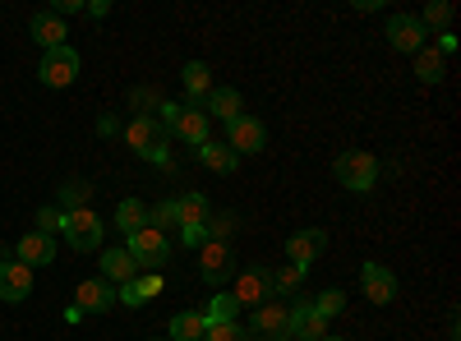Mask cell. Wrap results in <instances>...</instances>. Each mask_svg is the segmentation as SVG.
<instances>
[{"label":"cell","instance_id":"d590c367","mask_svg":"<svg viewBox=\"0 0 461 341\" xmlns=\"http://www.w3.org/2000/svg\"><path fill=\"white\" fill-rule=\"evenodd\" d=\"M134 286H139V295H143V305H152V300L162 295V286H167V282H162V273H139V277H134Z\"/></svg>","mask_w":461,"mask_h":341},{"label":"cell","instance_id":"f546056e","mask_svg":"<svg viewBox=\"0 0 461 341\" xmlns=\"http://www.w3.org/2000/svg\"><path fill=\"white\" fill-rule=\"evenodd\" d=\"M240 305H236V295H212V305L203 310V323H236Z\"/></svg>","mask_w":461,"mask_h":341},{"label":"cell","instance_id":"4316f807","mask_svg":"<svg viewBox=\"0 0 461 341\" xmlns=\"http://www.w3.org/2000/svg\"><path fill=\"white\" fill-rule=\"evenodd\" d=\"M88 199H93L88 180H65L60 184V212H79V208H88Z\"/></svg>","mask_w":461,"mask_h":341},{"label":"cell","instance_id":"4dcf8cb0","mask_svg":"<svg viewBox=\"0 0 461 341\" xmlns=\"http://www.w3.org/2000/svg\"><path fill=\"white\" fill-rule=\"evenodd\" d=\"M304 286V268H295V263H282V268L273 273V295H291Z\"/></svg>","mask_w":461,"mask_h":341},{"label":"cell","instance_id":"e0dca14e","mask_svg":"<svg viewBox=\"0 0 461 341\" xmlns=\"http://www.w3.org/2000/svg\"><path fill=\"white\" fill-rule=\"evenodd\" d=\"M360 277H365V295L374 300V305H393L397 300V277L383 268V263H365Z\"/></svg>","mask_w":461,"mask_h":341},{"label":"cell","instance_id":"ac0fdd59","mask_svg":"<svg viewBox=\"0 0 461 341\" xmlns=\"http://www.w3.org/2000/svg\"><path fill=\"white\" fill-rule=\"evenodd\" d=\"M28 32L42 42V51H51V47H65V37H69V28H65V19L56 14V10H37L32 14V23H28Z\"/></svg>","mask_w":461,"mask_h":341},{"label":"cell","instance_id":"b9f144b4","mask_svg":"<svg viewBox=\"0 0 461 341\" xmlns=\"http://www.w3.org/2000/svg\"><path fill=\"white\" fill-rule=\"evenodd\" d=\"M323 341H346V337H323Z\"/></svg>","mask_w":461,"mask_h":341},{"label":"cell","instance_id":"7bdbcfd3","mask_svg":"<svg viewBox=\"0 0 461 341\" xmlns=\"http://www.w3.org/2000/svg\"><path fill=\"white\" fill-rule=\"evenodd\" d=\"M152 341H162V337H152Z\"/></svg>","mask_w":461,"mask_h":341},{"label":"cell","instance_id":"83f0119b","mask_svg":"<svg viewBox=\"0 0 461 341\" xmlns=\"http://www.w3.org/2000/svg\"><path fill=\"white\" fill-rule=\"evenodd\" d=\"M171 337H176V341H199V337H203V314H199V310H180V314L171 319Z\"/></svg>","mask_w":461,"mask_h":341},{"label":"cell","instance_id":"2e32d148","mask_svg":"<svg viewBox=\"0 0 461 341\" xmlns=\"http://www.w3.org/2000/svg\"><path fill=\"white\" fill-rule=\"evenodd\" d=\"M199 111H203V116H212V121H226V125H230L236 116H245V97H240L236 88H212Z\"/></svg>","mask_w":461,"mask_h":341},{"label":"cell","instance_id":"44dd1931","mask_svg":"<svg viewBox=\"0 0 461 341\" xmlns=\"http://www.w3.org/2000/svg\"><path fill=\"white\" fill-rule=\"evenodd\" d=\"M134 277H139V268H134V258H130L125 249H102V282L125 286V282H134Z\"/></svg>","mask_w":461,"mask_h":341},{"label":"cell","instance_id":"9a60e30c","mask_svg":"<svg viewBox=\"0 0 461 341\" xmlns=\"http://www.w3.org/2000/svg\"><path fill=\"white\" fill-rule=\"evenodd\" d=\"M291 337L295 341H323L328 337V323L314 314L310 300H295V305H291Z\"/></svg>","mask_w":461,"mask_h":341},{"label":"cell","instance_id":"52a82bcc","mask_svg":"<svg viewBox=\"0 0 461 341\" xmlns=\"http://www.w3.org/2000/svg\"><path fill=\"white\" fill-rule=\"evenodd\" d=\"M37 79H42L47 88H69L74 79H79V51H74L69 42H65V47L42 51V65H37Z\"/></svg>","mask_w":461,"mask_h":341},{"label":"cell","instance_id":"74e56055","mask_svg":"<svg viewBox=\"0 0 461 341\" xmlns=\"http://www.w3.org/2000/svg\"><path fill=\"white\" fill-rule=\"evenodd\" d=\"M84 14L88 19H106L111 14V0H84Z\"/></svg>","mask_w":461,"mask_h":341},{"label":"cell","instance_id":"4fadbf2b","mask_svg":"<svg viewBox=\"0 0 461 341\" xmlns=\"http://www.w3.org/2000/svg\"><path fill=\"white\" fill-rule=\"evenodd\" d=\"M14 258L23 263V268H47V263H56V236L28 231V236L14 245Z\"/></svg>","mask_w":461,"mask_h":341},{"label":"cell","instance_id":"8992f818","mask_svg":"<svg viewBox=\"0 0 461 341\" xmlns=\"http://www.w3.org/2000/svg\"><path fill=\"white\" fill-rule=\"evenodd\" d=\"M249 341H286L291 337V305H277V300H267L249 314Z\"/></svg>","mask_w":461,"mask_h":341},{"label":"cell","instance_id":"277c9868","mask_svg":"<svg viewBox=\"0 0 461 341\" xmlns=\"http://www.w3.org/2000/svg\"><path fill=\"white\" fill-rule=\"evenodd\" d=\"M162 125H167V134H176V139H185V143H208L212 134V121L203 116V111H194V106H162V116H158Z\"/></svg>","mask_w":461,"mask_h":341},{"label":"cell","instance_id":"5bb4252c","mask_svg":"<svg viewBox=\"0 0 461 341\" xmlns=\"http://www.w3.org/2000/svg\"><path fill=\"white\" fill-rule=\"evenodd\" d=\"M323 249H328V231H295L286 240V258L295 263V268H304V273H310L314 258H323Z\"/></svg>","mask_w":461,"mask_h":341},{"label":"cell","instance_id":"ffe728a7","mask_svg":"<svg viewBox=\"0 0 461 341\" xmlns=\"http://www.w3.org/2000/svg\"><path fill=\"white\" fill-rule=\"evenodd\" d=\"M180 84H185V97H189L185 106H194V111H199L203 97L212 93V69H208L203 60H189V65L180 69Z\"/></svg>","mask_w":461,"mask_h":341},{"label":"cell","instance_id":"7402d4cb","mask_svg":"<svg viewBox=\"0 0 461 341\" xmlns=\"http://www.w3.org/2000/svg\"><path fill=\"white\" fill-rule=\"evenodd\" d=\"M194 157L208 166V171H217V175H230V171H236L240 166V157L236 153H230V148L226 143H217V139H208V143H199L194 148Z\"/></svg>","mask_w":461,"mask_h":341},{"label":"cell","instance_id":"f35d334b","mask_svg":"<svg viewBox=\"0 0 461 341\" xmlns=\"http://www.w3.org/2000/svg\"><path fill=\"white\" fill-rule=\"evenodd\" d=\"M438 56H447V51H456V37L452 32H438V47H434Z\"/></svg>","mask_w":461,"mask_h":341},{"label":"cell","instance_id":"8d00e7d4","mask_svg":"<svg viewBox=\"0 0 461 341\" xmlns=\"http://www.w3.org/2000/svg\"><path fill=\"white\" fill-rule=\"evenodd\" d=\"M180 240H185L189 249H199V245L208 240V231H203V226H185V231H180Z\"/></svg>","mask_w":461,"mask_h":341},{"label":"cell","instance_id":"9c48e42d","mask_svg":"<svg viewBox=\"0 0 461 341\" xmlns=\"http://www.w3.org/2000/svg\"><path fill=\"white\" fill-rule=\"evenodd\" d=\"M199 277H203L208 286H221L226 277H236L230 245H217V240H203V245H199Z\"/></svg>","mask_w":461,"mask_h":341},{"label":"cell","instance_id":"603a6c76","mask_svg":"<svg viewBox=\"0 0 461 341\" xmlns=\"http://www.w3.org/2000/svg\"><path fill=\"white\" fill-rule=\"evenodd\" d=\"M176 212H180V231H185V226H208V217H212L208 199H203V194H194V189L176 199Z\"/></svg>","mask_w":461,"mask_h":341},{"label":"cell","instance_id":"5b68a950","mask_svg":"<svg viewBox=\"0 0 461 341\" xmlns=\"http://www.w3.org/2000/svg\"><path fill=\"white\" fill-rule=\"evenodd\" d=\"M60 236L69 249H79V254H93L102 249V217L93 208H79V212H65V226H60Z\"/></svg>","mask_w":461,"mask_h":341},{"label":"cell","instance_id":"f1b7e54d","mask_svg":"<svg viewBox=\"0 0 461 341\" xmlns=\"http://www.w3.org/2000/svg\"><path fill=\"white\" fill-rule=\"evenodd\" d=\"M420 19V28H425V32H447V23H452V5H447V0H429V5H425V14H415Z\"/></svg>","mask_w":461,"mask_h":341},{"label":"cell","instance_id":"ba28073f","mask_svg":"<svg viewBox=\"0 0 461 341\" xmlns=\"http://www.w3.org/2000/svg\"><path fill=\"white\" fill-rule=\"evenodd\" d=\"M226 148H230V153H236V157H254V153H263V148H267V130H263V121H254V116H236V121H230L226 125Z\"/></svg>","mask_w":461,"mask_h":341},{"label":"cell","instance_id":"7a4b0ae2","mask_svg":"<svg viewBox=\"0 0 461 341\" xmlns=\"http://www.w3.org/2000/svg\"><path fill=\"white\" fill-rule=\"evenodd\" d=\"M332 175H337L341 189H351V194H369L378 184V157L365 153V148H351V153H341L332 162Z\"/></svg>","mask_w":461,"mask_h":341},{"label":"cell","instance_id":"d6a6232c","mask_svg":"<svg viewBox=\"0 0 461 341\" xmlns=\"http://www.w3.org/2000/svg\"><path fill=\"white\" fill-rule=\"evenodd\" d=\"M236 226H240V217L236 212H217V217H208V240H217V245H226V236H236Z\"/></svg>","mask_w":461,"mask_h":341},{"label":"cell","instance_id":"e575fe53","mask_svg":"<svg viewBox=\"0 0 461 341\" xmlns=\"http://www.w3.org/2000/svg\"><path fill=\"white\" fill-rule=\"evenodd\" d=\"M32 221H37L32 231H42V236H60L65 212H60V208H37V217H32Z\"/></svg>","mask_w":461,"mask_h":341},{"label":"cell","instance_id":"7c38bea8","mask_svg":"<svg viewBox=\"0 0 461 341\" xmlns=\"http://www.w3.org/2000/svg\"><path fill=\"white\" fill-rule=\"evenodd\" d=\"M111 305H115V286L102 282V277H88V282H79V291H74V310L79 314H106Z\"/></svg>","mask_w":461,"mask_h":341},{"label":"cell","instance_id":"cb8c5ba5","mask_svg":"<svg viewBox=\"0 0 461 341\" xmlns=\"http://www.w3.org/2000/svg\"><path fill=\"white\" fill-rule=\"evenodd\" d=\"M115 226H121L125 236L143 231V226H148V203L143 199H121V208H115Z\"/></svg>","mask_w":461,"mask_h":341},{"label":"cell","instance_id":"d6986e66","mask_svg":"<svg viewBox=\"0 0 461 341\" xmlns=\"http://www.w3.org/2000/svg\"><path fill=\"white\" fill-rule=\"evenodd\" d=\"M32 295V268H23V263H5L0 268V300H10V305H19V300Z\"/></svg>","mask_w":461,"mask_h":341},{"label":"cell","instance_id":"484cf974","mask_svg":"<svg viewBox=\"0 0 461 341\" xmlns=\"http://www.w3.org/2000/svg\"><path fill=\"white\" fill-rule=\"evenodd\" d=\"M148 226H152V231H162V236H180L176 199H167V203H158V208H148Z\"/></svg>","mask_w":461,"mask_h":341},{"label":"cell","instance_id":"8fae6325","mask_svg":"<svg viewBox=\"0 0 461 341\" xmlns=\"http://www.w3.org/2000/svg\"><path fill=\"white\" fill-rule=\"evenodd\" d=\"M267 295H273V273H267V268H249V273L236 277V305L240 310L267 305Z\"/></svg>","mask_w":461,"mask_h":341},{"label":"cell","instance_id":"1f68e13d","mask_svg":"<svg viewBox=\"0 0 461 341\" xmlns=\"http://www.w3.org/2000/svg\"><path fill=\"white\" fill-rule=\"evenodd\" d=\"M310 305H314V314L328 323V319H337V314L346 310V291H337V286H332V291H323L319 300H310Z\"/></svg>","mask_w":461,"mask_h":341},{"label":"cell","instance_id":"836d02e7","mask_svg":"<svg viewBox=\"0 0 461 341\" xmlns=\"http://www.w3.org/2000/svg\"><path fill=\"white\" fill-rule=\"evenodd\" d=\"M199 341H249V332L240 323H203V337Z\"/></svg>","mask_w":461,"mask_h":341},{"label":"cell","instance_id":"6da1fadb","mask_svg":"<svg viewBox=\"0 0 461 341\" xmlns=\"http://www.w3.org/2000/svg\"><path fill=\"white\" fill-rule=\"evenodd\" d=\"M125 143L134 148L139 157H148V162L167 166V148H171V134H167V125H162L158 116H134V121L125 125Z\"/></svg>","mask_w":461,"mask_h":341},{"label":"cell","instance_id":"60d3db41","mask_svg":"<svg viewBox=\"0 0 461 341\" xmlns=\"http://www.w3.org/2000/svg\"><path fill=\"white\" fill-rule=\"evenodd\" d=\"M5 263H14V249H5V245H0V268H5Z\"/></svg>","mask_w":461,"mask_h":341},{"label":"cell","instance_id":"d4e9b609","mask_svg":"<svg viewBox=\"0 0 461 341\" xmlns=\"http://www.w3.org/2000/svg\"><path fill=\"white\" fill-rule=\"evenodd\" d=\"M415 79H420V84H443V56H438L429 42L415 51Z\"/></svg>","mask_w":461,"mask_h":341},{"label":"cell","instance_id":"ab89813d","mask_svg":"<svg viewBox=\"0 0 461 341\" xmlns=\"http://www.w3.org/2000/svg\"><path fill=\"white\" fill-rule=\"evenodd\" d=\"M115 130H121V125H115L111 116H102V121H97V134H115Z\"/></svg>","mask_w":461,"mask_h":341},{"label":"cell","instance_id":"3957f363","mask_svg":"<svg viewBox=\"0 0 461 341\" xmlns=\"http://www.w3.org/2000/svg\"><path fill=\"white\" fill-rule=\"evenodd\" d=\"M125 240H130L125 254L134 258L139 273H162L167 263H171V236L152 231V226H143V231H134V236H125Z\"/></svg>","mask_w":461,"mask_h":341},{"label":"cell","instance_id":"30bf717a","mask_svg":"<svg viewBox=\"0 0 461 341\" xmlns=\"http://www.w3.org/2000/svg\"><path fill=\"white\" fill-rule=\"evenodd\" d=\"M383 37H388V47L393 51H406V56H415L420 47H425V28H420V19L415 14H393L388 19V32H383Z\"/></svg>","mask_w":461,"mask_h":341}]
</instances>
